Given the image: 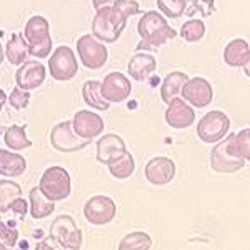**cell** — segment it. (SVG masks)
Returning a JSON list of instances; mask_svg holds the SVG:
<instances>
[{
    "label": "cell",
    "instance_id": "4dcf8cb0",
    "mask_svg": "<svg viewBox=\"0 0 250 250\" xmlns=\"http://www.w3.org/2000/svg\"><path fill=\"white\" fill-rule=\"evenodd\" d=\"M180 35H182V39L185 42H199L205 35V23L202 20L190 19L188 22H185L182 25Z\"/></svg>",
    "mask_w": 250,
    "mask_h": 250
},
{
    "label": "cell",
    "instance_id": "8d00e7d4",
    "mask_svg": "<svg viewBox=\"0 0 250 250\" xmlns=\"http://www.w3.org/2000/svg\"><path fill=\"white\" fill-rule=\"evenodd\" d=\"M115 2H119V0H92L95 10L102 9V7H110V5H114Z\"/></svg>",
    "mask_w": 250,
    "mask_h": 250
},
{
    "label": "cell",
    "instance_id": "9a60e30c",
    "mask_svg": "<svg viewBox=\"0 0 250 250\" xmlns=\"http://www.w3.org/2000/svg\"><path fill=\"white\" fill-rule=\"evenodd\" d=\"M145 179L152 185L170 184L175 177V164L168 157H154L145 165Z\"/></svg>",
    "mask_w": 250,
    "mask_h": 250
},
{
    "label": "cell",
    "instance_id": "7402d4cb",
    "mask_svg": "<svg viewBox=\"0 0 250 250\" xmlns=\"http://www.w3.org/2000/svg\"><path fill=\"white\" fill-rule=\"evenodd\" d=\"M30 199V215L35 220H42L55 210L54 200L47 199V195L40 190V187H34L29 193Z\"/></svg>",
    "mask_w": 250,
    "mask_h": 250
},
{
    "label": "cell",
    "instance_id": "f35d334b",
    "mask_svg": "<svg viewBox=\"0 0 250 250\" xmlns=\"http://www.w3.org/2000/svg\"><path fill=\"white\" fill-rule=\"evenodd\" d=\"M242 68H244L245 75H247V77H250V57H249V60H247V62H245V65L242 67Z\"/></svg>",
    "mask_w": 250,
    "mask_h": 250
},
{
    "label": "cell",
    "instance_id": "d590c367",
    "mask_svg": "<svg viewBox=\"0 0 250 250\" xmlns=\"http://www.w3.org/2000/svg\"><path fill=\"white\" fill-rule=\"evenodd\" d=\"M9 210H12L15 213V215H19L20 219H23V217L27 215V212H29V205H27V202L23 199H15L14 202H12V205H10V208Z\"/></svg>",
    "mask_w": 250,
    "mask_h": 250
},
{
    "label": "cell",
    "instance_id": "4fadbf2b",
    "mask_svg": "<svg viewBox=\"0 0 250 250\" xmlns=\"http://www.w3.org/2000/svg\"><path fill=\"white\" fill-rule=\"evenodd\" d=\"M165 122L170 125L172 128H177V130L188 128L195 122V110L184 99L175 97L168 104L167 110H165Z\"/></svg>",
    "mask_w": 250,
    "mask_h": 250
},
{
    "label": "cell",
    "instance_id": "ab89813d",
    "mask_svg": "<svg viewBox=\"0 0 250 250\" xmlns=\"http://www.w3.org/2000/svg\"><path fill=\"white\" fill-rule=\"evenodd\" d=\"M3 62V50H2V45H0V63Z\"/></svg>",
    "mask_w": 250,
    "mask_h": 250
},
{
    "label": "cell",
    "instance_id": "b9f144b4",
    "mask_svg": "<svg viewBox=\"0 0 250 250\" xmlns=\"http://www.w3.org/2000/svg\"><path fill=\"white\" fill-rule=\"evenodd\" d=\"M0 222H2V220H0Z\"/></svg>",
    "mask_w": 250,
    "mask_h": 250
},
{
    "label": "cell",
    "instance_id": "74e56055",
    "mask_svg": "<svg viewBox=\"0 0 250 250\" xmlns=\"http://www.w3.org/2000/svg\"><path fill=\"white\" fill-rule=\"evenodd\" d=\"M5 102H7V94L2 90V88H0V110H2V107H3V104H5Z\"/></svg>",
    "mask_w": 250,
    "mask_h": 250
},
{
    "label": "cell",
    "instance_id": "d4e9b609",
    "mask_svg": "<svg viewBox=\"0 0 250 250\" xmlns=\"http://www.w3.org/2000/svg\"><path fill=\"white\" fill-rule=\"evenodd\" d=\"M30 55V48L29 43H27L25 37H22L20 34H14L12 39L7 43L5 48V57L10 63L14 65H22L27 60V57Z\"/></svg>",
    "mask_w": 250,
    "mask_h": 250
},
{
    "label": "cell",
    "instance_id": "6da1fadb",
    "mask_svg": "<svg viewBox=\"0 0 250 250\" xmlns=\"http://www.w3.org/2000/svg\"><path fill=\"white\" fill-rule=\"evenodd\" d=\"M137 30L142 37V42L137 45V50H148L164 45L165 42L177 37V32L167 23V20L160 12H145L137 23Z\"/></svg>",
    "mask_w": 250,
    "mask_h": 250
},
{
    "label": "cell",
    "instance_id": "836d02e7",
    "mask_svg": "<svg viewBox=\"0 0 250 250\" xmlns=\"http://www.w3.org/2000/svg\"><path fill=\"white\" fill-rule=\"evenodd\" d=\"M237 147L245 160H250V128H244L237 134Z\"/></svg>",
    "mask_w": 250,
    "mask_h": 250
},
{
    "label": "cell",
    "instance_id": "603a6c76",
    "mask_svg": "<svg viewBox=\"0 0 250 250\" xmlns=\"http://www.w3.org/2000/svg\"><path fill=\"white\" fill-rule=\"evenodd\" d=\"M27 168V160L19 154L0 148V175L20 177Z\"/></svg>",
    "mask_w": 250,
    "mask_h": 250
},
{
    "label": "cell",
    "instance_id": "83f0119b",
    "mask_svg": "<svg viewBox=\"0 0 250 250\" xmlns=\"http://www.w3.org/2000/svg\"><path fill=\"white\" fill-rule=\"evenodd\" d=\"M152 247V239L145 232H130L119 244L122 250H148Z\"/></svg>",
    "mask_w": 250,
    "mask_h": 250
},
{
    "label": "cell",
    "instance_id": "2e32d148",
    "mask_svg": "<svg viewBox=\"0 0 250 250\" xmlns=\"http://www.w3.org/2000/svg\"><path fill=\"white\" fill-rule=\"evenodd\" d=\"M72 125H74L75 134L87 140H92L97 135H100L104 132V127H105L102 117L90 110H79L74 115Z\"/></svg>",
    "mask_w": 250,
    "mask_h": 250
},
{
    "label": "cell",
    "instance_id": "e575fe53",
    "mask_svg": "<svg viewBox=\"0 0 250 250\" xmlns=\"http://www.w3.org/2000/svg\"><path fill=\"white\" fill-rule=\"evenodd\" d=\"M114 5L119 7L120 10H124L128 17L140 14V5H139V2H135V0H119V2L114 3Z\"/></svg>",
    "mask_w": 250,
    "mask_h": 250
},
{
    "label": "cell",
    "instance_id": "5b68a950",
    "mask_svg": "<svg viewBox=\"0 0 250 250\" xmlns=\"http://www.w3.org/2000/svg\"><path fill=\"white\" fill-rule=\"evenodd\" d=\"M39 187L54 202L65 200L72 192L70 175L63 167H48L40 177Z\"/></svg>",
    "mask_w": 250,
    "mask_h": 250
},
{
    "label": "cell",
    "instance_id": "44dd1931",
    "mask_svg": "<svg viewBox=\"0 0 250 250\" xmlns=\"http://www.w3.org/2000/svg\"><path fill=\"white\" fill-rule=\"evenodd\" d=\"M82 97L87 105L97 108V110H108V107H110V102L104 97L102 82H99V80H87L82 87Z\"/></svg>",
    "mask_w": 250,
    "mask_h": 250
},
{
    "label": "cell",
    "instance_id": "ffe728a7",
    "mask_svg": "<svg viewBox=\"0 0 250 250\" xmlns=\"http://www.w3.org/2000/svg\"><path fill=\"white\" fill-rule=\"evenodd\" d=\"M250 57V45L244 39H233L224 50V62L229 67H244Z\"/></svg>",
    "mask_w": 250,
    "mask_h": 250
},
{
    "label": "cell",
    "instance_id": "cb8c5ba5",
    "mask_svg": "<svg viewBox=\"0 0 250 250\" xmlns=\"http://www.w3.org/2000/svg\"><path fill=\"white\" fill-rule=\"evenodd\" d=\"M187 80H188V75L184 74V72H170V74L164 79L162 87H160V97H162V100L167 105L177 95L182 94V88Z\"/></svg>",
    "mask_w": 250,
    "mask_h": 250
},
{
    "label": "cell",
    "instance_id": "f1b7e54d",
    "mask_svg": "<svg viewBox=\"0 0 250 250\" xmlns=\"http://www.w3.org/2000/svg\"><path fill=\"white\" fill-rule=\"evenodd\" d=\"M20 193H22V188L19 184L12 180H0V213L9 210L12 202L19 199Z\"/></svg>",
    "mask_w": 250,
    "mask_h": 250
},
{
    "label": "cell",
    "instance_id": "7a4b0ae2",
    "mask_svg": "<svg viewBox=\"0 0 250 250\" xmlns=\"http://www.w3.org/2000/svg\"><path fill=\"white\" fill-rule=\"evenodd\" d=\"M128 15L119 7H102L92 20V34L105 43H114L120 39L127 25Z\"/></svg>",
    "mask_w": 250,
    "mask_h": 250
},
{
    "label": "cell",
    "instance_id": "484cf974",
    "mask_svg": "<svg viewBox=\"0 0 250 250\" xmlns=\"http://www.w3.org/2000/svg\"><path fill=\"white\" fill-rule=\"evenodd\" d=\"M108 170H110L112 177L119 180H125L135 172V160L130 152H125L120 157H117L114 162L108 164Z\"/></svg>",
    "mask_w": 250,
    "mask_h": 250
},
{
    "label": "cell",
    "instance_id": "277c9868",
    "mask_svg": "<svg viewBox=\"0 0 250 250\" xmlns=\"http://www.w3.org/2000/svg\"><path fill=\"white\" fill-rule=\"evenodd\" d=\"M23 37L30 48V55L37 59H45L50 55L52 39H50V25L45 17L34 15L29 19L23 29Z\"/></svg>",
    "mask_w": 250,
    "mask_h": 250
},
{
    "label": "cell",
    "instance_id": "4316f807",
    "mask_svg": "<svg viewBox=\"0 0 250 250\" xmlns=\"http://www.w3.org/2000/svg\"><path fill=\"white\" fill-rule=\"evenodd\" d=\"M3 140L14 150H23V148L32 147V142L27 139L25 135V128L20 127V125H10L5 130V135H3Z\"/></svg>",
    "mask_w": 250,
    "mask_h": 250
},
{
    "label": "cell",
    "instance_id": "ac0fdd59",
    "mask_svg": "<svg viewBox=\"0 0 250 250\" xmlns=\"http://www.w3.org/2000/svg\"><path fill=\"white\" fill-rule=\"evenodd\" d=\"M127 152V145H125L124 139L115 134H107L97 142V160L100 164L108 165L114 162L117 157Z\"/></svg>",
    "mask_w": 250,
    "mask_h": 250
},
{
    "label": "cell",
    "instance_id": "f546056e",
    "mask_svg": "<svg viewBox=\"0 0 250 250\" xmlns=\"http://www.w3.org/2000/svg\"><path fill=\"white\" fill-rule=\"evenodd\" d=\"M157 9L165 17L179 19L187 10V0H157Z\"/></svg>",
    "mask_w": 250,
    "mask_h": 250
},
{
    "label": "cell",
    "instance_id": "60d3db41",
    "mask_svg": "<svg viewBox=\"0 0 250 250\" xmlns=\"http://www.w3.org/2000/svg\"><path fill=\"white\" fill-rule=\"evenodd\" d=\"M7 247V245L5 244H3V242H2V244H0V249H5Z\"/></svg>",
    "mask_w": 250,
    "mask_h": 250
},
{
    "label": "cell",
    "instance_id": "30bf717a",
    "mask_svg": "<svg viewBox=\"0 0 250 250\" xmlns=\"http://www.w3.org/2000/svg\"><path fill=\"white\" fill-rule=\"evenodd\" d=\"M50 144L55 150L63 152V154H72V152H77L85 148L90 140L82 139L75 134L74 125L70 120L65 122H60L54 127V130L50 132Z\"/></svg>",
    "mask_w": 250,
    "mask_h": 250
},
{
    "label": "cell",
    "instance_id": "7c38bea8",
    "mask_svg": "<svg viewBox=\"0 0 250 250\" xmlns=\"http://www.w3.org/2000/svg\"><path fill=\"white\" fill-rule=\"evenodd\" d=\"M182 99L185 102H188L192 107L204 108L212 102L213 99V90L212 85L207 79L204 77H192L185 82L182 88Z\"/></svg>",
    "mask_w": 250,
    "mask_h": 250
},
{
    "label": "cell",
    "instance_id": "d6986e66",
    "mask_svg": "<svg viewBox=\"0 0 250 250\" xmlns=\"http://www.w3.org/2000/svg\"><path fill=\"white\" fill-rule=\"evenodd\" d=\"M157 70V60L154 55L150 54H135L128 62V74L132 79H135L137 82H144L147 77H150L152 74Z\"/></svg>",
    "mask_w": 250,
    "mask_h": 250
},
{
    "label": "cell",
    "instance_id": "5bb4252c",
    "mask_svg": "<svg viewBox=\"0 0 250 250\" xmlns=\"http://www.w3.org/2000/svg\"><path fill=\"white\" fill-rule=\"evenodd\" d=\"M102 92L110 104H120L130 97L132 83L120 72H110L102 82Z\"/></svg>",
    "mask_w": 250,
    "mask_h": 250
},
{
    "label": "cell",
    "instance_id": "52a82bcc",
    "mask_svg": "<svg viewBox=\"0 0 250 250\" xmlns=\"http://www.w3.org/2000/svg\"><path fill=\"white\" fill-rule=\"evenodd\" d=\"M50 239L59 247L79 250L82 247V230L70 215H60L50 225Z\"/></svg>",
    "mask_w": 250,
    "mask_h": 250
},
{
    "label": "cell",
    "instance_id": "8992f818",
    "mask_svg": "<svg viewBox=\"0 0 250 250\" xmlns=\"http://www.w3.org/2000/svg\"><path fill=\"white\" fill-rule=\"evenodd\" d=\"M230 130V119L220 110H210L197 124V135L204 144H217Z\"/></svg>",
    "mask_w": 250,
    "mask_h": 250
},
{
    "label": "cell",
    "instance_id": "8fae6325",
    "mask_svg": "<svg viewBox=\"0 0 250 250\" xmlns=\"http://www.w3.org/2000/svg\"><path fill=\"white\" fill-rule=\"evenodd\" d=\"M117 205L110 197L95 195L90 200H87L83 207V215L85 219L94 225H105L110 224L115 219Z\"/></svg>",
    "mask_w": 250,
    "mask_h": 250
},
{
    "label": "cell",
    "instance_id": "e0dca14e",
    "mask_svg": "<svg viewBox=\"0 0 250 250\" xmlns=\"http://www.w3.org/2000/svg\"><path fill=\"white\" fill-rule=\"evenodd\" d=\"M45 74L47 72L43 63L37 62V60H25L15 74V82H17V87L23 88V90H34L43 83Z\"/></svg>",
    "mask_w": 250,
    "mask_h": 250
},
{
    "label": "cell",
    "instance_id": "d6a6232c",
    "mask_svg": "<svg viewBox=\"0 0 250 250\" xmlns=\"http://www.w3.org/2000/svg\"><path fill=\"white\" fill-rule=\"evenodd\" d=\"M0 239H2V242L7 245V247H15L17 239H19L17 229H14V227H10V225L3 224V222H0Z\"/></svg>",
    "mask_w": 250,
    "mask_h": 250
},
{
    "label": "cell",
    "instance_id": "ba28073f",
    "mask_svg": "<svg viewBox=\"0 0 250 250\" xmlns=\"http://www.w3.org/2000/svg\"><path fill=\"white\" fill-rule=\"evenodd\" d=\"M77 54L80 57V62L87 68H92V70L102 68L108 59L107 47L104 45L102 40L97 39L94 34L82 35V37L77 40Z\"/></svg>",
    "mask_w": 250,
    "mask_h": 250
},
{
    "label": "cell",
    "instance_id": "3957f363",
    "mask_svg": "<svg viewBox=\"0 0 250 250\" xmlns=\"http://www.w3.org/2000/svg\"><path fill=\"white\" fill-rule=\"evenodd\" d=\"M245 159L237 147V134L224 137L213 145L210 152V167L219 173H235L244 168Z\"/></svg>",
    "mask_w": 250,
    "mask_h": 250
},
{
    "label": "cell",
    "instance_id": "9c48e42d",
    "mask_svg": "<svg viewBox=\"0 0 250 250\" xmlns=\"http://www.w3.org/2000/svg\"><path fill=\"white\" fill-rule=\"evenodd\" d=\"M48 70H50V77L59 82H67L74 79L79 72V63L74 50L65 45L55 48L54 54L50 55Z\"/></svg>",
    "mask_w": 250,
    "mask_h": 250
},
{
    "label": "cell",
    "instance_id": "1f68e13d",
    "mask_svg": "<svg viewBox=\"0 0 250 250\" xmlns=\"http://www.w3.org/2000/svg\"><path fill=\"white\" fill-rule=\"evenodd\" d=\"M9 102H10V107H14L15 110H23L27 108L30 102V92L29 90H23V88H14L12 94L9 97Z\"/></svg>",
    "mask_w": 250,
    "mask_h": 250
}]
</instances>
